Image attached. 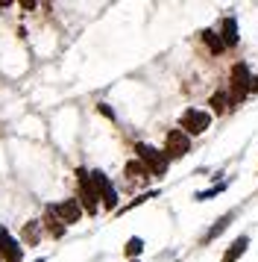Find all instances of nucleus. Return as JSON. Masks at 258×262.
<instances>
[{
    "mask_svg": "<svg viewBox=\"0 0 258 262\" xmlns=\"http://www.w3.org/2000/svg\"><path fill=\"white\" fill-rule=\"evenodd\" d=\"M217 191H223V186H214V189H209V191H197V201H209V198H214Z\"/></svg>",
    "mask_w": 258,
    "mask_h": 262,
    "instance_id": "4468645a",
    "label": "nucleus"
},
{
    "mask_svg": "<svg viewBox=\"0 0 258 262\" xmlns=\"http://www.w3.org/2000/svg\"><path fill=\"white\" fill-rule=\"evenodd\" d=\"M38 262H44V259H38Z\"/></svg>",
    "mask_w": 258,
    "mask_h": 262,
    "instance_id": "dca6fc26",
    "label": "nucleus"
},
{
    "mask_svg": "<svg viewBox=\"0 0 258 262\" xmlns=\"http://www.w3.org/2000/svg\"><path fill=\"white\" fill-rule=\"evenodd\" d=\"M229 89H232V100H244L246 92H252V74L246 68L244 62H238L232 68V77H229Z\"/></svg>",
    "mask_w": 258,
    "mask_h": 262,
    "instance_id": "f03ea898",
    "label": "nucleus"
},
{
    "mask_svg": "<svg viewBox=\"0 0 258 262\" xmlns=\"http://www.w3.org/2000/svg\"><path fill=\"white\" fill-rule=\"evenodd\" d=\"M135 262H138V259H135Z\"/></svg>",
    "mask_w": 258,
    "mask_h": 262,
    "instance_id": "f3484780",
    "label": "nucleus"
},
{
    "mask_svg": "<svg viewBox=\"0 0 258 262\" xmlns=\"http://www.w3.org/2000/svg\"><path fill=\"white\" fill-rule=\"evenodd\" d=\"M141 250H144V242H141L138 236H132V238L126 242V256H138Z\"/></svg>",
    "mask_w": 258,
    "mask_h": 262,
    "instance_id": "ddd939ff",
    "label": "nucleus"
},
{
    "mask_svg": "<svg viewBox=\"0 0 258 262\" xmlns=\"http://www.w3.org/2000/svg\"><path fill=\"white\" fill-rule=\"evenodd\" d=\"M164 154L170 156V159H182V156L191 154V139H188V133H182V130L167 133V139H164Z\"/></svg>",
    "mask_w": 258,
    "mask_h": 262,
    "instance_id": "20e7f679",
    "label": "nucleus"
},
{
    "mask_svg": "<svg viewBox=\"0 0 258 262\" xmlns=\"http://www.w3.org/2000/svg\"><path fill=\"white\" fill-rule=\"evenodd\" d=\"M135 154H138V159H144V165L150 168L152 177H164L167 174V165H170V156L164 154V150H156L152 144H135Z\"/></svg>",
    "mask_w": 258,
    "mask_h": 262,
    "instance_id": "f257e3e1",
    "label": "nucleus"
},
{
    "mask_svg": "<svg viewBox=\"0 0 258 262\" xmlns=\"http://www.w3.org/2000/svg\"><path fill=\"white\" fill-rule=\"evenodd\" d=\"M226 103H232V95H226V92H217V95L211 97V106H214V112H226Z\"/></svg>",
    "mask_w": 258,
    "mask_h": 262,
    "instance_id": "f8f14e48",
    "label": "nucleus"
},
{
    "mask_svg": "<svg viewBox=\"0 0 258 262\" xmlns=\"http://www.w3.org/2000/svg\"><path fill=\"white\" fill-rule=\"evenodd\" d=\"M223 41L232 48V45H238V21L235 18H226L223 21Z\"/></svg>",
    "mask_w": 258,
    "mask_h": 262,
    "instance_id": "9d476101",
    "label": "nucleus"
},
{
    "mask_svg": "<svg viewBox=\"0 0 258 262\" xmlns=\"http://www.w3.org/2000/svg\"><path fill=\"white\" fill-rule=\"evenodd\" d=\"M56 212H59V218H62L65 224H76V221L82 218V206H80L76 201H73V198H70V201L59 203V206H56Z\"/></svg>",
    "mask_w": 258,
    "mask_h": 262,
    "instance_id": "39448f33",
    "label": "nucleus"
},
{
    "mask_svg": "<svg viewBox=\"0 0 258 262\" xmlns=\"http://www.w3.org/2000/svg\"><path fill=\"white\" fill-rule=\"evenodd\" d=\"M182 127L191 136H199V133H205L211 127V115L205 109H185L182 112Z\"/></svg>",
    "mask_w": 258,
    "mask_h": 262,
    "instance_id": "7ed1b4c3",
    "label": "nucleus"
},
{
    "mask_svg": "<svg viewBox=\"0 0 258 262\" xmlns=\"http://www.w3.org/2000/svg\"><path fill=\"white\" fill-rule=\"evenodd\" d=\"M202 41L211 48V53H214V56H220L223 50H226V41H223V38H217V33H214V30H205V33H202Z\"/></svg>",
    "mask_w": 258,
    "mask_h": 262,
    "instance_id": "6e6552de",
    "label": "nucleus"
},
{
    "mask_svg": "<svg viewBox=\"0 0 258 262\" xmlns=\"http://www.w3.org/2000/svg\"><path fill=\"white\" fill-rule=\"evenodd\" d=\"M232 221H235V212H229V215H223V218H217V224H214L209 233H205V242H214V238L220 236V233H223V230H226L229 224H232Z\"/></svg>",
    "mask_w": 258,
    "mask_h": 262,
    "instance_id": "1a4fd4ad",
    "label": "nucleus"
},
{
    "mask_svg": "<svg viewBox=\"0 0 258 262\" xmlns=\"http://www.w3.org/2000/svg\"><path fill=\"white\" fill-rule=\"evenodd\" d=\"M246 248H249V238H246V236L235 238L232 248H226V253H223V259H220V262H238V259H241V256L246 253Z\"/></svg>",
    "mask_w": 258,
    "mask_h": 262,
    "instance_id": "423d86ee",
    "label": "nucleus"
},
{
    "mask_svg": "<svg viewBox=\"0 0 258 262\" xmlns=\"http://www.w3.org/2000/svg\"><path fill=\"white\" fill-rule=\"evenodd\" d=\"M126 177H129V183H144V180L150 177V168L144 165V162H129L126 165Z\"/></svg>",
    "mask_w": 258,
    "mask_h": 262,
    "instance_id": "0eeeda50",
    "label": "nucleus"
},
{
    "mask_svg": "<svg viewBox=\"0 0 258 262\" xmlns=\"http://www.w3.org/2000/svg\"><path fill=\"white\" fill-rule=\"evenodd\" d=\"M252 80H255V83H252V92H258V77H252Z\"/></svg>",
    "mask_w": 258,
    "mask_h": 262,
    "instance_id": "2eb2a0df",
    "label": "nucleus"
},
{
    "mask_svg": "<svg viewBox=\"0 0 258 262\" xmlns=\"http://www.w3.org/2000/svg\"><path fill=\"white\" fill-rule=\"evenodd\" d=\"M38 233H41V221H30V224L23 227V242L27 245H38Z\"/></svg>",
    "mask_w": 258,
    "mask_h": 262,
    "instance_id": "9b49d317",
    "label": "nucleus"
}]
</instances>
